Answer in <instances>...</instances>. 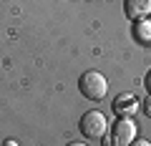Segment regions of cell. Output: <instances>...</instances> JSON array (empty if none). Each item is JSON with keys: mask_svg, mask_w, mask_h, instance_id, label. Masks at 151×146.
<instances>
[{"mask_svg": "<svg viewBox=\"0 0 151 146\" xmlns=\"http://www.w3.org/2000/svg\"><path fill=\"white\" fill-rule=\"evenodd\" d=\"M3 146H18V144H15V141H13V139H8V141H5V144H3Z\"/></svg>", "mask_w": 151, "mask_h": 146, "instance_id": "cell-10", "label": "cell"}, {"mask_svg": "<svg viewBox=\"0 0 151 146\" xmlns=\"http://www.w3.org/2000/svg\"><path fill=\"white\" fill-rule=\"evenodd\" d=\"M78 91H81L83 98H88V101H101V98H106L108 81H106L103 73H98V70H86V73H81V78H78Z\"/></svg>", "mask_w": 151, "mask_h": 146, "instance_id": "cell-1", "label": "cell"}, {"mask_svg": "<svg viewBox=\"0 0 151 146\" xmlns=\"http://www.w3.org/2000/svg\"><path fill=\"white\" fill-rule=\"evenodd\" d=\"M131 146H151V141H146V139H139V136H136V139L131 141Z\"/></svg>", "mask_w": 151, "mask_h": 146, "instance_id": "cell-7", "label": "cell"}, {"mask_svg": "<svg viewBox=\"0 0 151 146\" xmlns=\"http://www.w3.org/2000/svg\"><path fill=\"white\" fill-rule=\"evenodd\" d=\"M124 13L131 20H144L151 13V0H124Z\"/></svg>", "mask_w": 151, "mask_h": 146, "instance_id": "cell-5", "label": "cell"}, {"mask_svg": "<svg viewBox=\"0 0 151 146\" xmlns=\"http://www.w3.org/2000/svg\"><path fill=\"white\" fill-rule=\"evenodd\" d=\"M144 83H146V91L151 93V70H149V73H146V78H144Z\"/></svg>", "mask_w": 151, "mask_h": 146, "instance_id": "cell-9", "label": "cell"}, {"mask_svg": "<svg viewBox=\"0 0 151 146\" xmlns=\"http://www.w3.org/2000/svg\"><path fill=\"white\" fill-rule=\"evenodd\" d=\"M144 114H146V116L151 119V96H149V98L144 101Z\"/></svg>", "mask_w": 151, "mask_h": 146, "instance_id": "cell-8", "label": "cell"}, {"mask_svg": "<svg viewBox=\"0 0 151 146\" xmlns=\"http://www.w3.org/2000/svg\"><path fill=\"white\" fill-rule=\"evenodd\" d=\"M68 146H86V144H81V141H70Z\"/></svg>", "mask_w": 151, "mask_h": 146, "instance_id": "cell-11", "label": "cell"}, {"mask_svg": "<svg viewBox=\"0 0 151 146\" xmlns=\"http://www.w3.org/2000/svg\"><path fill=\"white\" fill-rule=\"evenodd\" d=\"M106 116L101 114V111H86V114L81 116V121H78V129H81V134L86 136V139H101L103 134H106Z\"/></svg>", "mask_w": 151, "mask_h": 146, "instance_id": "cell-2", "label": "cell"}, {"mask_svg": "<svg viewBox=\"0 0 151 146\" xmlns=\"http://www.w3.org/2000/svg\"><path fill=\"white\" fill-rule=\"evenodd\" d=\"M139 134V126L134 124L131 119H119L113 124V131H111V146H131V141L136 139Z\"/></svg>", "mask_w": 151, "mask_h": 146, "instance_id": "cell-3", "label": "cell"}, {"mask_svg": "<svg viewBox=\"0 0 151 146\" xmlns=\"http://www.w3.org/2000/svg\"><path fill=\"white\" fill-rule=\"evenodd\" d=\"M134 33H136V40H141V43H146V45L151 43V23L146 20V18L144 20H136Z\"/></svg>", "mask_w": 151, "mask_h": 146, "instance_id": "cell-6", "label": "cell"}, {"mask_svg": "<svg viewBox=\"0 0 151 146\" xmlns=\"http://www.w3.org/2000/svg\"><path fill=\"white\" fill-rule=\"evenodd\" d=\"M113 111H116L121 119H131V116L139 111V101H136L134 93H119L116 101H113Z\"/></svg>", "mask_w": 151, "mask_h": 146, "instance_id": "cell-4", "label": "cell"}]
</instances>
